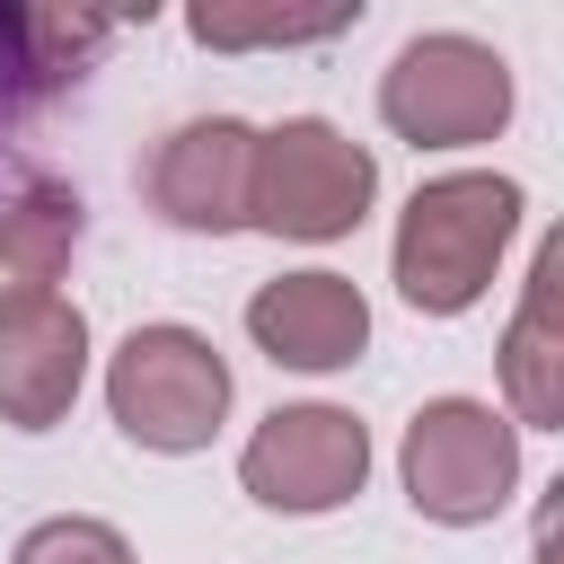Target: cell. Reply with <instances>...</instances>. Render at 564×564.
Here are the masks:
<instances>
[{
    "label": "cell",
    "instance_id": "5",
    "mask_svg": "<svg viewBox=\"0 0 564 564\" xmlns=\"http://www.w3.org/2000/svg\"><path fill=\"white\" fill-rule=\"evenodd\" d=\"M379 115L414 150H476L511 123V62L476 35H414L379 70Z\"/></svg>",
    "mask_w": 564,
    "mask_h": 564
},
{
    "label": "cell",
    "instance_id": "4",
    "mask_svg": "<svg viewBox=\"0 0 564 564\" xmlns=\"http://www.w3.org/2000/svg\"><path fill=\"white\" fill-rule=\"evenodd\" d=\"M397 476H405V502L441 529H476L511 502L520 485V423L494 414L485 397H432L414 405L405 423V449H397Z\"/></svg>",
    "mask_w": 564,
    "mask_h": 564
},
{
    "label": "cell",
    "instance_id": "9",
    "mask_svg": "<svg viewBox=\"0 0 564 564\" xmlns=\"http://www.w3.org/2000/svg\"><path fill=\"white\" fill-rule=\"evenodd\" d=\"M247 335H256V352L273 370H344L370 344V300H361L352 273H326V264L273 273L247 300Z\"/></svg>",
    "mask_w": 564,
    "mask_h": 564
},
{
    "label": "cell",
    "instance_id": "2",
    "mask_svg": "<svg viewBox=\"0 0 564 564\" xmlns=\"http://www.w3.org/2000/svg\"><path fill=\"white\" fill-rule=\"evenodd\" d=\"M379 203V159L326 123V115H282L273 132H256V185H247V229L264 238H344L361 229V212Z\"/></svg>",
    "mask_w": 564,
    "mask_h": 564
},
{
    "label": "cell",
    "instance_id": "10",
    "mask_svg": "<svg viewBox=\"0 0 564 564\" xmlns=\"http://www.w3.org/2000/svg\"><path fill=\"white\" fill-rule=\"evenodd\" d=\"M555 282H564V238L538 247L529 282H520V308L502 326V397H511V423L529 432H564V326H555Z\"/></svg>",
    "mask_w": 564,
    "mask_h": 564
},
{
    "label": "cell",
    "instance_id": "14",
    "mask_svg": "<svg viewBox=\"0 0 564 564\" xmlns=\"http://www.w3.org/2000/svg\"><path fill=\"white\" fill-rule=\"evenodd\" d=\"M9 564H132V546H123V529H106L88 511H53V520H35L18 538Z\"/></svg>",
    "mask_w": 564,
    "mask_h": 564
},
{
    "label": "cell",
    "instance_id": "11",
    "mask_svg": "<svg viewBox=\"0 0 564 564\" xmlns=\"http://www.w3.org/2000/svg\"><path fill=\"white\" fill-rule=\"evenodd\" d=\"M70 256H79V194L62 176L0 185V300L53 291Z\"/></svg>",
    "mask_w": 564,
    "mask_h": 564
},
{
    "label": "cell",
    "instance_id": "3",
    "mask_svg": "<svg viewBox=\"0 0 564 564\" xmlns=\"http://www.w3.org/2000/svg\"><path fill=\"white\" fill-rule=\"evenodd\" d=\"M106 414H115L123 441H141L159 458H185L229 414V361L212 352L203 326H176V317L132 326L106 361Z\"/></svg>",
    "mask_w": 564,
    "mask_h": 564
},
{
    "label": "cell",
    "instance_id": "12",
    "mask_svg": "<svg viewBox=\"0 0 564 564\" xmlns=\"http://www.w3.org/2000/svg\"><path fill=\"white\" fill-rule=\"evenodd\" d=\"M106 35V18H53V9H0V132L79 79V53Z\"/></svg>",
    "mask_w": 564,
    "mask_h": 564
},
{
    "label": "cell",
    "instance_id": "1",
    "mask_svg": "<svg viewBox=\"0 0 564 564\" xmlns=\"http://www.w3.org/2000/svg\"><path fill=\"white\" fill-rule=\"evenodd\" d=\"M520 212H529L520 176H494V167H449V176L414 185L405 212H397V247H388V273H397L405 308L467 317L494 291Z\"/></svg>",
    "mask_w": 564,
    "mask_h": 564
},
{
    "label": "cell",
    "instance_id": "6",
    "mask_svg": "<svg viewBox=\"0 0 564 564\" xmlns=\"http://www.w3.org/2000/svg\"><path fill=\"white\" fill-rule=\"evenodd\" d=\"M361 476H370V432L344 405H273L238 449V485L282 520H317L352 502Z\"/></svg>",
    "mask_w": 564,
    "mask_h": 564
},
{
    "label": "cell",
    "instance_id": "13",
    "mask_svg": "<svg viewBox=\"0 0 564 564\" xmlns=\"http://www.w3.org/2000/svg\"><path fill=\"white\" fill-rule=\"evenodd\" d=\"M185 26L212 53H238V44H326V35L361 26V0H335V9H194Z\"/></svg>",
    "mask_w": 564,
    "mask_h": 564
},
{
    "label": "cell",
    "instance_id": "8",
    "mask_svg": "<svg viewBox=\"0 0 564 564\" xmlns=\"http://www.w3.org/2000/svg\"><path fill=\"white\" fill-rule=\"evenodd\" d=\"M79 379H88V317L62 291L0 300V423L53 432L79 405Z\"/></svg>",
    "mask_w": 564,
    "mask_h": 564
},
{
    "label": "cell",
    "instance_id": "7",
    "mask_svg": "<svg viewBox=\"0 0 564 564\" xmlns=\"http://www.w3.org/2000/svg\"><path fill=\"white\" fill-rule=\"evenodd\" d=\"M247 185H256V123H238V115H185L141 167L150 212L194 238L247 229Z\"/></svg>",
    "mask_w": 564,
    "mask_h": 564
}]
</instances>
